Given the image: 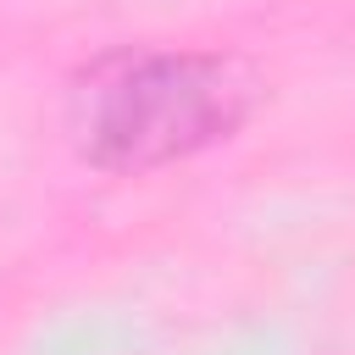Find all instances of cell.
I'll return each mask as SVG.
<instances>
[{
	"label": "cell",
	"instance_id": "cell-1",
	"mask_svg": "<svg viewBox=\"0 0 355 355\" xmlns=\"http://www.w3.org/2000/svg\"><path fill=\"white\" fill-rule=\"evenodd\" d=\"M261 94V72L233 50L128 44L78 72L67 122L94 172L144 178L227 144Z\"/></svg>",
	"mask_w": 355,
	"mask_h": 355
}]
</instances>
